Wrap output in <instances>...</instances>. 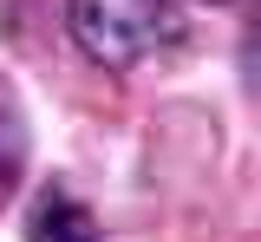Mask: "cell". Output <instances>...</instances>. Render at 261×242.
<instances>
[{
	"label": "cell",
	"instance_id": "1",
	"mask_svg": "<svg viewBox=\"0 0 261 242\" xmlns=\"http://www.w3.org/2000/svg\"><path fill=\"white\" fill-rule=\"evenodd\" d=\"M65 20H72V39L85 46V59L111 72L144 66L150 53H163L183 33V13L170 0H65Z\"/></svg>",
	"mask_w": 261,
	"mask_h": 242
},
{
	"label": "cell",
	"instance_id": "3",
	"mask_svg": "<svg viewBox=\"0 0 261 242\" xmlns=\"http://www.w3.org/2000/svg\"><path fill=\"white\" fill-rule=\"evenodd\" d=\"M20 164H27V125H20V111H13L7 85H0V190H13Z\"/></svg>",
	"mask_w": 261,
	"mask_h": 242
},
{
	"label": "cell",
	"instance_id": "2",
	"mask_svg": "<svg viewBox=\"0 0 261 242\" xmlns=\"http://www.w3.org/2000/svg\"><path fill=\"white\" fill-rule=\"evenodd\" d=\"M27 242H98V223L72 190H39L27 216Z\"/></svg>",
	"mask_w": 261,
	"mask_h": 242
}]
</instances>
